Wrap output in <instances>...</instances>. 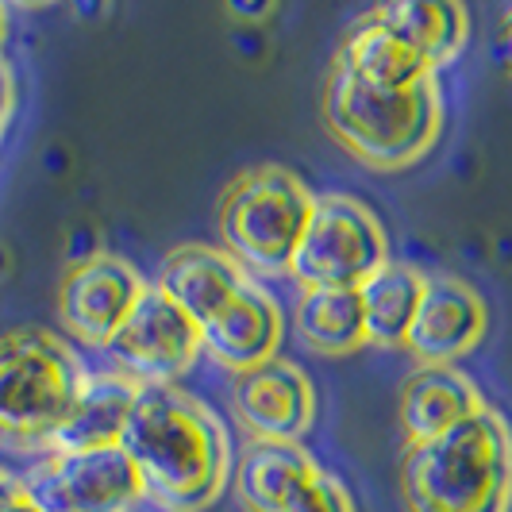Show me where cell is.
<instances>
[{"label":"cell","instance_id":"obj_1","mask_svg":"<svg viewBox=\"0 0 512 512\" xmlns=\"http://www.w3.org/2000/svg\"><path fill=\"white\" fill-rule=\"evenodd\" d=\"M120 447L143 482V497L166 512L208 509L231 482L224 420L178 385H143Z\"/></svg>","mask_w":512,"mask_h":512},{"label":"cell","instance_id":"obj_2","mask_svg":"<svg viewBox=\"0 0 512 512\" xmlns=\"http://www.w3.org/2000/svg\"><path fill=\"white\" fill-rule=\"evenodd\" d=\"M401 497L409 512H509V424L486 405L447 436L409 443L401 459Z\"/></svg>","mask_w":512,"mask_h":512},{"label":"cell","instance_id":"obj_3","mask_svg":"<svg viewBox=\"0 0 512 512\" xmlns=\"http://www.w3.org/2000/svg\"><path fill=\"white\" fill-rule=\"evenodd\" d=\"M324 124L366 166L401 170L436 147L443 93L436 77L405 93H378L332 70L324 89Z\"/></svg>","mask_w":512,"mask_h":512},{"label":"cell","instance_id":"obj_4","mask_svg":"<svg viewBox=\"0 0 512 512\" xmlns=\"http://www.w3.org/2000/svg\"><path fill=\"white\" fill-rule=\"evenodd\" d=\"M89 366L77 351L43 332L20 328L0 335V436L24 447H47L81 393Z\"/></svg>","mask_w":512,"mask_h":512},{"label":"cell","instance_id":"obj_5","mask_svg":"<svg viewBox=\"0 0 512 512\" xmlns=\"http://www.w3.org/2000/svg\"><path fill=\"white\" fill-rule=\"evenodd\" d=\"M312 193L285 166L243 170L220 197V239L247 274L282 278L312 216Z\"/></svg>","mask_w":512,"mask_h":512},{"label":"cell","instance_id":"obj_6","mask_svg":"<svg viewBox=\"0 0 512 512\" xmlns=\"http://www.w3.org/2000/svg\"><path fill=\"white\" fill-rule=\"evenodd\" d=\"M385 262L389 243L378 216L355 197L324 193L312 201L305 235L289 262V278H297L305 289H359Z\"/></svg>","mask_w":512,"mask_h":512},{"label":"cell","instance_id":"obj_7","mask_svg":"<svg viewBox=\"0 0 512 512\" xmlns=\"http://www.w3.org/2000/svg\"><path fill=\"white\" fill-rule=\"evenodd\" d=\"M20 482L39 512H131L143 501V482L120 443L77 455H47Z\"/></svg>","mask_w":512,"mask_h":512},{"label":"cell","instance_id":"obj_8","mask_svg":"<svg viewBox=\"0 0 512 512\" xmlns=\"http://www.w3.org/2000/svg\"><path fill=\"white\" fill-rule=\"evenodd\" d=\"M104 351L131 382L174 385L201 359V324L189 320L162 289L151 285Z\"/></svg>","mask_w":512,"mask_h":512},{"label":"cell","instance_id":"obj_9","mask_svg":"<svg viewBox=\"0 0 512 512\" xmlns=\"http://www.w3.org/2000/svg\"><path fill=\"white\" fill-rule=\"evenodd\" d=\"M151 282L120 255H89L70 274L62 278L58 289V316L66 332L81 339L85 347H108L112 335L124 328L131 308L143 301Z\"/></svg>","mask_w":512,"mask_h":512},{"label":"cell","instance_id":"obj_10","mask_svg":"<svg viewBox=\"0 0 512 512\" xmlns=\"http://www.w3.org/2000/svg\"><path fill=\"white\" fill-rule=\"evenodd\" d=\"M231 409L251 439H289L301 443L316 420V389L285 359H270L235 374Z\"/></svg>","mask_w":512,"mask_h":512},{"label":"cell","instance_id":"obj_11","mask_svg":"<svg viewBox=\"0 0 512 512\" xmlns=\"http://www.w3.org/2000/svg\"><path fill=\"white\" fill-rule=\"evenodd\" d=\"M486 335V301L451 274L424 278L420 308L405 339V351L420 366H455Z\"/></svg>","mask_w":512,"mask_h":512},{"label":"cell","instance_id":"obj_12","mask_svg":"<svg viewBox=\"0 0 512 512\" xmlns=\"http://www.w3.org/2000/svg\"><path fill=\"white\" fill-rule=\"evenodd\" d=\"M282 335V305L274 301V293L266 285L251 278L212 320L201 324V355L231 374H243V370H255L262 362L278 359Z\"/></svg>","mask_w":512,"mask_h":512},{"label":"cell","instance_id":"obj_13","mask_svg":"<svg viewBox=\"0 0 512 512\" xmlns=\"http://www.w3.org/2000/svg\"><path fill=\"white\" fill-rule=\"evenodd\" d=\"M332 70L347 74L366 89H378V93H405V89H416L436 77V70L412 51L378 12H366L347 27Z\"/></svg>","mask_w":512,"mask_h":512},{"label":"cell","instance_id":"obj_14","mask_svg":"<svg viewBox=\"0 0 512 512\" xmlns=\"http://www.w3.org/2000/svg\"><path fill=\"white\" fill-rule=\"evenodd\" d=\"M139 389L143 385L131 382L120 370H89L77 401L70 405L66 420L58 424V432L47 439L43 451L47 455H77V451L116 447L124 436V424H128Z\"/></svg>","mask_w":512,"mask_h":512},{"label":"cell","instance_id":"obj_15","mask_svg":"<svg viewBox=\"0 0 512 512\" xmlns=\"http://www.w3.org/2000/svg\"><path fill=\"white\" fill-rule=\"evenodd\" d=\"M247 282H251V274L224 247L189 243V247H178V251H170L162 258V270H158V278L151 285L162 289L189 320L205 324Z\"/></svg>","mask_w":512,"mask_h":512},{"label":"cell","instance_id":"obj_16","mask_svg":"<svg viewBox=\"0 0 512 512\" xmlns=\"http://www.w3.org/2000/svg\"><path fill=\"white\" fill-rule=\"evenodd\" d=\"M320 474L316 459L289 439H247L231 466L235 493L247 512H282L297 489Z\"/></svg>","mask_w":512,"mask_h":512},{"label":"cell","instance_id":"obj_17","mask_svg":"<svg viewBox=\"0 0 512 512\" xmlns=\"http://www.w3.org/2000/svg\"><path fill=\"white\" fill-rule=\"evenodd\" d=\"M486 409L482 393L455 366H420L401 389V432L409 443L447 436L462 420Z\"/></svg>","mask_w":512,"mask_h":512},{"label":"cell","instance_id":"obj_18","mask_svg":"<svg viewBox=\"0 0 512 512\" xmlns=\"http://www.w3.org/2000/svg\"><path fill=\"white\" fill-rule=\"evenodd\" d=\"M420 293H424V274L412 270L409 262H393L389 258L378 274H370L359 285L366 343H374V347H405L412 320H416V308H420Z\"/></svg>","mask_w":512,"mask_h":512},{"label":"cell","instance_id":"obj_19","mask_svg":"<svg viewBox=\"0 0 512 512\" xmlns=\"http://www.w3.org/2000/svg\"><path fill=\"white\" fill-rule=\"evenodd\" d=\"M385 24L393 27L412 51L420 54L432 70L455 62L470 35V16L462 4L451 0H405V4H382L374 8Z\"/></svg>","mask_w":512,"mask_h":512},{"label":"cell","instance_id":"obj_20","mask_svg":"<svg viewBox=\"0 0 512 512\" xmlns=\"http://www.w3.org/2000/svg\"><path fill=\"white\" fill-rule=\"evenodd\" d=\"M297 335L320 355H347L362 347L359 289H305L297 301Z\"/></svg>","mask_w":512,"mask_h":512},{"label":"cell","instance_id":"obj_21","mask_svg":"<svg viewBox=\"0 0 512 512\" xmlns=\"http://www.w3.org/2000/svg\"><path fill=\"white\" fill-rule=\"evenodd\" d=\"M282 512H355V501L339 478L320 470L305 489H297L289 497V505Z\"/></svg>","mask_w":512,"mask_h":512},{"label":"cell","instance_id":"obj_22","mask_svg":"<svg viewBox=\"0 0 512 512\" xmlns=\"http://www.w3.org/2000/svg\"><path fill=\"white\" fill-rule=\"evenodd\" d=\"M0 512H39V505L31 501L24 482L4 474V470H0Z\"/></svg>","mask_w":512,"mask_h":512},{"label":"cell","instance_id":"obj_23","mask_svg":"<svg viewBox=\"0 0 512 512\" xmlns=\"http://www.w3.org/2000/svg\"><path fill=\"white\" fill-rule=\"evenodd\" d=\"M12 104H16V81H12V70H8V62L0 58V131L8 128Z\"/></svg>","mask_w":512,"mask_h":512},{"label":"cell","instance_id":"obj_24","mask_svg":"<svg viewBox=\"0 0 512 512\" xmlns=\"http://www.w3.org/2000/svg\"><path fill=\"white\" fill-rule=\"evenodd\" d=\"M505 47H509V74H512V12L505 16Z\"/></svg>","mask_w":512,"mask_h":512},{"label":"cell","instance_id":"obj_25","mask_svg":"<svg viewBox=\"0 0 512 512\" xmlns=\"http://www.w3.org/2000/svg\"><path fill=\"white\" fill-rule=\"evenodd\" d=\"M4 35H8V12L0 8V47H4Z\"/></svg>","mask_w":512,"mask_h":512}]
</instances>
